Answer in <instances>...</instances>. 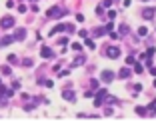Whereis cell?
<instances>
[]
</instances>
